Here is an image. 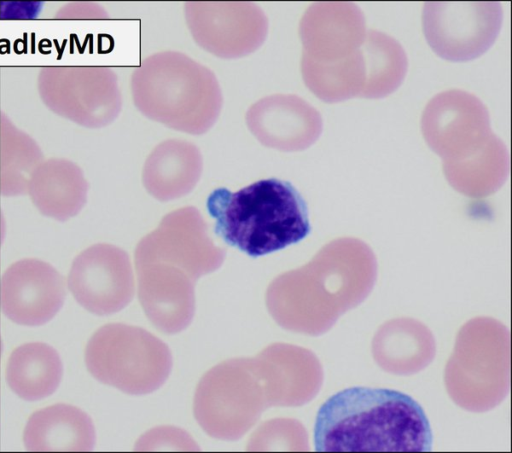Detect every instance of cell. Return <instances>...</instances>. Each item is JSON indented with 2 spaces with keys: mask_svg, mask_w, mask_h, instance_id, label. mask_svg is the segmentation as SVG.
Returning <instances> with one entry per match:
<instances>
[{
  "mask_svg": "<svg viewBox=\"0 0 512 453\" xmlns=\"http://www.w3.org/2000/svg\"><path fill=\"white\" fill-rule=\"evenodd\" d=\"M226 249L216 246L194 209L166 216L159 227L136 246L135 264L162 261L184 270L194 280L221 267Z\"/></svg>",
  "mask_w": 512,
  "mask_h": 453,
  "instance_id": "cell-5",
  "label": "cell"
},
{
  "mask_svg": "<svg viewBox=\"0 0 512 453\" xmlns=\"http://www.w3.org/2000/svg\"><path fill=\"white\" fill-rule=\"evenodd\" d=\"M85 363L99 382L129 395H146L168 379L172 355L169 347L147 330L111 323L89 339Z\"/></svg>",
  "mask_w": 512,
  "mask_h": 453,
  "instance_id": "cell-3",
  "label": "cell"
},
{
  "mask_svg": "<svg viewBox=\"0 0 512 453\" xmlns=\"http://www.w3.org/2000/svg\"><path fill=\"white\" fill-rule=\"evenodd\" d=\"M68 288L75 300L93 314L105 316L122 310L135 292L129 255L107 243L88 247L71 265Z\"/></svg>",
  "mask_w": 512,
  "mask_h": 453,
  "instance_id": "cell-6",
  "label": "cell"
},
{
  "mask_svg": "<svg viewBox=\"0 0 512 453\" xmlns=\"http://www.w3.org/2000/svg\"><path fill=\"white\" fill-rule=\"evenodd\" d=\"M206 207L215 219V233L251 257L296 244L311 231L305 200L281 179L259 180L236 192L217 188Z\"/></svg>",
  "mask_w": 512,
  "mask_h": 453,
  "instance_id": "cell-2",
  "label": "cell"
},
{
  "mask_svg": "<svg viewBox=\"0 0 512 453\" xmlns=\"http://www.w3.org/2000/svg\"><path fill=\"white\" fill-rule=\"evenodd\" d=\"M269 407L253 358H233L200 379L193 400L194 417L211 437L235 441Z\"/></svg>",
  "mask_w": 512,
  "mask_h": 453,
  "instance_id": "cell-4",
  "label": "cell"
},
{
  "mask_svg": "<svg viewBox=\"0 0 512 453\" xmlns=\"http://www.w3.org/2000/svg\"><path fill=\"white\" fill-rule=\"evenodd\" d=\"M65 298L63 276L45 261L21 259L2 275L1 310L16 324L40 326L49 322L60 311Z\"/></svg>",
  "mask_w": 512,
  "mask_h": 453,
  "instance_id": "cell-7",
  "label": "cell"
},
{
  "mask_svg": "<svg viewBox=\"0 0 512 453\" xmlns=\"http://www.w3.org/2000/svg\"><path fill=\"white\" fill-rule=\"evenodd\" d=\"M139 302L150 322L166 334L186 329L195 313L194 280L162 261L135 264Z\"/></svg>",
  "mask_w": 512,
  "mask_h": 453,
  "instance_id": "cell-8",
  "label": "cell"
},
{
  "mask_svg": "<svg viewBox=\"0 0 512 453\" xmlns=\"http://www.w3.org/2000/svg\"><path fill=\"white\" fill-rule=\"evenodd\" d=\"M23 441L28 451H91L96 433L84 411L72 405L56 404L30 416Z\"/></svg>",
  "mask_w": 512,
  "mask_h": 453,
  "instance_id": "cell-9",
  "label": "cell"
},
{
  "mask_svg": "<svg viewBox=\"0 0 512 453\" xmlns=\"http://www.w3.org/2000/svg\"><path fill=\"white\" fill-rule=\"evenodd\" d=\"M136 450L154 449H198L194 441L184 431L161 427L153 429L143 435L137 442Z\"/></svg>",
  "mask_w": 512,
  "mask_h": 453,
  "instance_id": "cell-13",
  "label": "cell"
},
{
  "mask_svg": "<svg viewBox=\"0 0 512 453\" xmlns=\"http://www.w3.org/2000/svg\"><path fill=\"white\" fill-rule=\"evenodd\" d=\"M86 189L78 167L68 161L50 160L36 172L31 196L44 215L64 221L79 212Z\"/></svg>",
  "mask_w": 512,
  "mask_h": 453,
  "instance_id": "cell-11",
  "label": "cell"
},
{
  "mask_svg": "<svg viewBox=\"0 0 512 453\" xmlns=\"http://www.w3.org/2000/svg\"><path fill=\"white\" fill-rule=\"evenodd\" d=\"M63 365L58 352L42 342L20 345L10 354L5 379L21 399L37 401L52 395L61 382Z\"/></svg>",
  "mask_w": 512,
  "mask_h": 453,
  "instance_id": "cell-10",
  "label": "cell"
},
{
  "mask_svg": "<svg viewBox=\"0 0 512 453\" xmlns=\"http://www.w3.org/2000/svg\"><path fill=\"white\" fill-rule=\"evenodd\" d=\"M200 170L201 158L194 146L168 141L148 159L144 181L154 196L167 200L188 192L196 183Z\"/></svg>",
  "mask_w": 512,
  "mask_h": 453,
  "instance_id": "cell-12",
  "label": "cell"
},
{
  "mask_svg": "<svg viewBox=\"0 0 512 453\" xmlns=\"http://www.w3.org/2000/svg\"><path fill=\"white\" fill-rule=\"evenodd\" d=\"M432 443L422 406L388 388L340 390L320 406L314 424L319 452H423L430 451Z\"/></svg>",
  "mask_w": 512,
  "mask_h": 453,
  "instance_id": "cell-1",
  "label": "cell"
}]
</instances>
